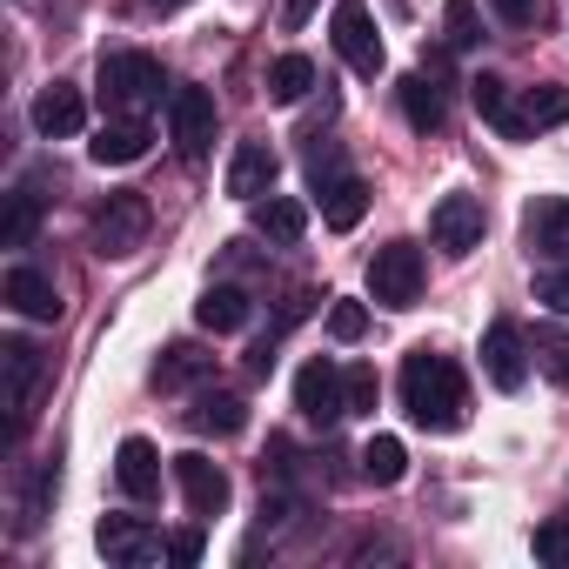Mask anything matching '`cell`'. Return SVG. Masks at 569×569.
<instances>
[{"label":"cell","mask_w":569,"mask_h":569,"mask_svg":"<svg viewBox=\"0 0 569 569\" xmlns=\"http://www.w3.org/2000/svg\"><path fill=\"white\" fill-rule=\"evenodd\" d=\"M522 241L542 261H569V201L562 194H536L522 208Z\"/></svg>","instance_id":"cell-10"},{"label":"cell","mask_w":569,"mask_h":569,"mask_svg":"<svg viewBox=\"0 0 569 569\" xmlns=\"http://www.w3.org/2000/svg\"><path fill=\"white\" fill-rule=\"evenodd\" d=\"M34 128L48 134V141H68V134H81L88 128V101H81V88H41V101H34Z\"/></svg>","instance_id":"cell-19"},{"label":"cell","mask_w":569,"mask_h":569,"mask_svg":"<svg viewBox=\"0 0 569 569\" xmlns=\"http://www.w3.org/2000/svg\"><path fill=\"white\" fill-rule=\"evenodd\" d=\"M148 121H134V114H121V121H101L94 128V141H88V154L101 161V168H128V161H141L148 154Z\"/></svg>","instance_id":"cell-18"},{"label":"cell","mask_w":569,"mask_h":569,"mask_svg":"<svg viewBox=\"0 0 569 569\" xmlns=\"http://www.w3.org/2000/svg\"><path fill=\"white\" fill-rule=\"evenodd\" d=\"M522 121H529V134L536 128H562L569 121V88H529L522 94Z\"/></svg>","instance_id":"cell-28"},{"label":"cell","mask_w":569,"mask_h":569,"mask_svg":"<svg viewBox=\"0 0 569 569\" xmlns=\"http://www.w3.org/2000/svg\"><path fill=\"white\" fill-rule=\"evenodd\" d=\"M309 88H316V61H309V54H281V61L268 68V101H281V108H296Z\"/></svg>","instance_id":"cell-26"},{"label":"cell","mask_w":569,"mask_h":569,"mask_svg":"<svg viewBox=\"0 0 569 569\" xmlns=\"http://www.w3.org/2000/svg\"><path fill=\"white\" fill-rule=\"evenodd\" d=\"M429 228H436V248L469 254V248H482L489 214H482V201H476V194H442V201H436V214H429Z\"/></svg>","instance_id":"cell-9"},{"label":"cell","mask_w":569,"mask_h":569,"mask_svg":"<svg viewBox=\"0 0 569 569\" xmlns=\"http://www.w3.org/2000/svg\"><path fill=\"white\" fill-rule=\"evenodd\" d=\"M54 489H61V469H54V462H41V469H34V489H28V502H21V522H28V529L48 516V496H54Z\"/></svg>","instance_id":"cell-35"},{"label":"cell","mask_w":569,"mask_h":569,"mask_svg":"<svg viewBox=\"0 0 569 569\" xmlns=\"http://www.w3.org/2000/svg\"><path fill=\"white\" fill-rule=\"evenodd\" d=\"M396 94H402V114H409V128H416V134H436V128H442L449 101H442V88H436L429 74H402V81H396Z\"/></svg>","instance_id":"cell-22"},{"label":"cell","mask_w":569,"mask_h":569,"mask_svg":"<svg viewBox=\"0 0 569 569\" xmlns=\"http://www.w3.org/2000/svg\"><path fill=\"white\" fill-rule=\"evenodd\" d=\"M174 482H181V496H188V509L208 522V516H221L228 509V476H221V462H208V456H174Z\"/></svg>","instance_id":"cell-13"},{"label":"cell","mask_w":569,"mask_h":569,"mask_svg":"<svg viewBox=\"0 0 569 569\" xmlns=\"http://www.w3.org/2000/svg\"><path fill=\"white\" fill-rule=\"evenodd\" d=\"M274 174H281V161H274L268 141H241V148L228 154V194H234V201H261V194H274Z\"/></svg>","instance_id":"cell-14"},{"label":"cell","mask_w":569,"mask_h":569,"mask_svg":"<svg viewBox=\"0 0 569 569\" xmlns=\"http://www.w3.org/2000/svg\"><path fill=\"white\" fill-rule=\"evenodd\" d=\"M469 101H476V114H482L502 141H522V134H529V121H522V108L509 101V81H502V74H476V81H469Z\"/></svg>","instance_id":"cell-17"},{"label":"cell","mask_w":569,"mask_h":569,"mask_svg":"<svg viewBox=\"0 0 569 569\" xmlns=\"http://www.w3.org/2000/svg\"><path fill=\"white\" fill-rule=\"evenodd\" d=\"M194 322H201L208 336H234V329H248V296L234 289V281H221V289H208V296L194 302Z\"/></svg>","instance_id":"cell-24"},{"label":"cell","mask_w":569,"mask_h":569,"mask_svg":"<svg viewBox=\"0 0 569 569\" xmlns=\"http://www.w3.org/2000/svg\"><path fill=\"white\" fill-rule=\"evenodd\" d=\"M316 14V0H289V8H281V28H302Z\"/></svg>","instance_id":"cell-40"},{"label":"cell","mask_w":569,"mask_h":569,"mask_svg":"<svg viewBox=\"0 0 569 569\" xmlns=\"http://www.w3.org/2000/svg\"><path fill=\"white\" fill-rule=\"evenodd\" d=\"M114 482H121V496H134V502H154V496H161V456H154L148 436H128V442L114 449Z\"/></svg>","instance_id":"cell-16"},{"label":"cell","mask_w":569,"mask_h":569,"mask_svg":"<svg viewBox=\"0 0 569 569\" xmlns=\"http://www.w3.org/2000/svg\"><path fill=\"white\" fill-rule=\"evenodd\" d=\"M214 376V356H201L194 342H168L161 349V362H154V389H194V382H208Z\"/></svg>","instance_id":"cell-21"},{"label":"cell","mask_w":569,"mask_h":569,"mask_svg":"<svg viewBox=\"0 0 569 569\" xmlns=\"http://www.w3.org/2000/svg\"><path fill=\"white\" fill-rule=\"evenodd\" d=\"M0 376H8V416H14V436H21L28 409H34V382H41V349L8 336V342H0Z\"/></svg>","instance_id":"cell-11"},{"label":"cell","mask_w":569,"mask_h":569,"mask_svg":"<svg viewBox=\"0 0 569 569\" xmlns=\"http://www.w3.org/2000/svg\"><path fill=\"white\" fill-rule=\"evenodd\" d=\"M188 422H194L201 436H241V429H248V402L228 396V389H208V396H194Z\"/></svg>","instance_id":"cell-23"},{"label":"cell","mask_w":569,"mask_h":569,"mask_svg":"<svg viewBox=\"0 0 569 569\" xmlns=\"http://www.w3.org/2000/svg\"><path fill=\"white\" fill-rule=\"evenodd\" d=\"M201 549H208L201 522H188V529H174V536H168V562H181V569H194V562H201Z\"/></svg>","instance_id":"cell-37"},{"label":"cell","mask_w":569,"mask_h":569,"mask_svg":"<svg viewBox=\"0 0 569 569\" xmlns=\"http://www.w3.org/2000/svg\"><path fill=\"white\" fill-rule=\"evenodd\" d=\"M41 228V201L34 194H8V221H0V248H28Z\"/></svg>","instance_id":"cell-29"},{"label":"cell","mask_w":569,"mask_h":569,"mask_svg":"<svg viewBox=\"0 0 569 569\" xmlns=\"http://www.w3.org/2000/svg\"><path fill=\"white\" fill-rule=\"evenodd\" d=\"M329 41H336V54H342L362 81H376V74L389 68L382 34H376V21H369V0H336V14H329Z\"/></svg>","instance_id":"cell-3"},{"label":"cell","mask_w":569,"mask_h":569,"mask_svg":"<svg viewBox=\"0 0 569 569\" xmlns=\"http://www.w3.org/2000/svg\"><path fill=\"white\" fill-rule=\"evenodd\" d=\"M422 248L416 241H389V248H376V261H369V296L382 302V309H416V296H422Z\"/></svg>","instance_id":"cell-4"},{"label":"cell","mask_w":569,"mask_h":569,"mask_svg":"<svg viewBox=\"0 0 569 569\" xmlns=\"http://www.w3.org/2000/svg\"><path fill=\"white\" fill-rule=\"evenodd\" d=\"M536 562H556V569H569V516H549V522H536Z\"/></svg>","instance_id":"cell-31"},{"label":"cell","mask_w":569,"mask_h":569,"mask_svg":"<svg viewBox=\"0 0 569 569\" xmlns=\"http://www.w3.org/2000/svg\"><path fill=\"white\" fill-rule=\"evenodd\" d=\"M362 329H369V309L362 302H336L329 309V336L336 342H362Z\"/></svg>","instance_id":"cell-36"},{"label":"cell","mask_w":569,"mask_h":569,"mask_svg":"<svg viewBox=\"0 0 569 569\" xmlns=\"http://www.w3.org/2000/svg\"><path fill=\"white\" fill-rule=\"evenodd\" d=\"M296 409L309 416V422H342L349 416V369H336L329 356H316V362H302L296 369Z\"/></svg>","instance_id":"cell-6"},{"label":"cell","mask_w":569,"mask_h":569,"mask_svg":"<svg viewBox=\"0 0 569 569\" xmlns=\"http://www.w3.org/2000/svg\"><path fill=\"white\" fill-rule=\"evenodd\" d=\"M482 376H489L502 396H516V389L529 382V342H522V329H516L509 316H496V322L482 329Z\"/></svg>","instance_id":"cell-8"},{"label":"cell","mask_w":569,"mask_h":569,"mask_svg":"<svg viewBox=\"0 0 569 569\" xmlns=\"http://www.w3.org/2000/svg\"><path fill=\"white\" fill-rule=\"evenodd\" d=\"M254 234H268L274 248H296L309 234V208L296 194H261L254 201Z\"/></svg>","instance_id":"cell-20"},{"label":"cell","mask_w":569,"mask_h":569,"mask_svg":"<svg viewBox=\"0 0 569 569\" xmlns=\"http://www.w3.org/2000/svg\"><path fill=\"white\" fill-rule=\"evenodd\" d=\"M94 542H101V556H108V562H121V569H141V562H154V556H161V536H154L141 516H101Z\"/></svg>","instance_id":"cell-12"},{"label":"cell","mask_w":569,"mask_h":569,"mask_svg":"<svg viewBox=\"0 0 569 569\" xmlns=\"http://www.w3.org/2000/svg\"><path fill=\"white\" fill-rule=\"evenodd\" d=\"M402 469H409V449H402L396 436H369V442H362V476H369L376 489L402 482Z\"/></svg>","instance_id":"cell-27"},{"label":"cell","mask_w":569,"mask_h":569,"mask_svg":"<svg viewBox=\"0 0 569 569\" xmlns=\"http://www.w3.org/2000/svg\"><path fill=\"white\" fill-rule=\"evenodd\" d=\"M536 362H542L549 382L569 389V329H536Z\"/></svg>","instance_id":"cell-30"},{"label":"cell","mask_w":569,"mask_h":569,"mask_svg":"<svg viewBox=\"0 0 569 569\" xmlns=\"http://www.w3.org/2000/svg\"><path fill=\"white\" fill-rule=\"evenodd\" d=\"M442 28H449V48H476V41H482L476 0H449V8H442Z\"/></svg>","instance_id":"cell-32"},{"label":"cell","mask_w":569,"mask_h":569,"mask_svg":"<svg viewBox=\"0 0 569 569\" xmlns=\"http://www.w3.org/2000/svg\"><path fill=\"white\" fill-rule=\"evenodd\" d=\"M362 214H369V181H362V174H342L336 188H322V221H329L336 234H349Z\"/></svg>","instance_id":"cell-25"},{"label":"cell","mask_w":569,"mask_h":569,"mask_svg":"<svg viewBox=\"0 0 569 569\" xmlns=\"http://www.w3.org/2000/svg\"><path fill=\"white\" fill-rule=\"evenodd\" d=\"M154 8H188V0H154Z\"/></svg>","instance_id":"cell-41"},{"label":"cell","mask_w":569,"mask_h":569,"mask_svg":"<svg viewBox=\"0 0 569 569\" xmlns=\"http://www.w3.org/2000/svg\"><path fill=\"white\" fill-rule=\"evenodd\" d=\"M0 296H8V309L14 316H28V322H54L61 316V289L41 274V268H8V281H0Z\"/></svg>","instance_id":"cell-15"},{"label":"cell","mask_w":569,"mask_h":569,"mask_svg":"<svg viewBox=\"0 0 569 569\" xmlns=\"http://www.w3.org/2000/svg\"><path fill=\"white\" fill-rule=\"evenodd\" d=\"M302 161H309V181H316V194H322V188H336V181L349 174V168H342V154H336V141H309V154H302Z\"/></svg>","instance_id":"cell-33"},{"label":"cell","mask_w":569,"mask_h":569,"mask_svg":"<svg viewBox=\"0 0 569 569\" xmlns=\"http://www.w3.org/2000/svg\"><path fill=\"white\" fill-rule=\"evenodd\" d=\"M489 8L509 21V28H542V14H549V0H489Z\"/></svg>","instance_id":"cell-38"},{"label":"cell","mask_w":569,"mask_h":569,"mask_svg":"<svg viewBox=\"0 0 569 569\" xmlns=\"http://www.w3.org/2000/svg\"><path fill=\"white\" fill-rule=\"evenodd\" d=\"M168 134H174L181 161H201L208 141H214V94L208 88H174L168 94Z\"/></svg>","instance_id":"cell-7"},{"label":"cell","mask_w":569,"mask_h":569,"mask_svg":"<svg viewBox=\"0 0 569 569\" xmlns=\"http://www.w3.org/2000/svg\"><path fill=\"white\" fill-rule=\"evenodd\" d=\"M402 409H409V422L429 429V436L462 429V416H469V382H462L456 356L409 349V362H402Z\"/></svg>","instance_id":"cell-1"},{"label":"cell","mask_w":569,"mask_h":569,"mask_svg":"<svg viewBox=\"0 0 569 569\" xmlns=\"http://www.w3.org/2000/svg\"><path fill=\"white\" fill-rule=\"evenodd\" d=\"M101 101H108V114H148L154 101H161V61L154 54H101Z\"/></svg>","instance_id":"cell-2"},{"label":"cell","mask_w":569,"mask_h":569,"mask_svg":"<svg viewBox=\"0 0 569 569\" xmlns=\"http://www.w3.org/2000/svg\"><path fill=\"white\" fill-rule=\"evenodd\" d=\"M536 302H549L556 316H569V268H549V274L536 281Z\"/></svg>","instance_id":"cell-39"},{"label":"cell","mask_w":569,"mask_h":569,"mask_svg":"<svg viewBox=\"0 0 569 569\" xmlns=\"http://www.w3.org/2000/svg\"><path fill=\"white\" fill-rule=\"evenodd\" d=\"M141 241H148V201H141V194H108V201L94 208V254L128 261Z\"/></svg>","instance_id":"cell-5"},{"label":"cell","mask_w":569,"mask_h":569,"mask_svg":"<svg viewBox=\"0 0 569 569\" xmlns=\"http://www.w3.org/2000/svg\"><path fill=\"white\" fill-rule=\"evenodd\" d=\"M376 402H382V382H376L369 362H356L349 369V416H376Z\"/></svg>","instance_id":"cell-34"}]
</instances>
